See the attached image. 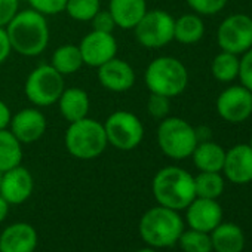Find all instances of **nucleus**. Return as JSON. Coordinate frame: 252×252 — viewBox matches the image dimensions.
Returning <instances> with one entry per match:
<instances>
[{"mask_svg":"<svg viewBox=\"0 0 252 252\" xmlns=\"http://www.w3.org/2000/svg\"><path fill=\"white\" fill-rule=\"evenodd\" d=\"M225 189V178L221 172H199L194 177L196 197L218 199Z\"/></svg>","mask_w":252,"mask_h":252,"instance_id":"obj_27","label":"nucleus"},{"mask_svg":"<svg viewBox=\"0 0 252 252\" xmlns=\"http://www.w3.org/2000/svg\"><path fill=\"white\" fill-rule=\"evenodd\" d=\"M215 108L227 123H243L252 114V92L242 85L228 86L218 95Z\"/></svg>","mask_w":252,"mask_h":252,"instance_id":"obj_11","label":"nucleus"},{"mask_svg":"<svg viewBox=\"0 0 252 252\" xmlns=\"http://www.w3.org/2000/svg\"><path fill=\"white\" fill-rule=\"evenodd\" d=\"M11 119H12V111L9 105L5 101L0 99V131L9 128Z\"/></svg>","mask_w":252,"mask_h":252,"instance_id":"obj_37","label":"nucleus"},{"mask_svg":"<svg viewBox=\"0 0 252 252\" xmlns=\"http://www.w3.org/2000/svg\"><path fill=\"white\" fill-rule=\"evenodd\" d=\"M91 26H92V30L104 32V33H113V30L116 29V23L111 14L108 12V9L107 11L99 9L96 15L91 20Z\"/></svg>","mask_w":252,"mask_h":252,"instance_id":"obj_34","label":"nucleus"},{"mask_svg":"<svg viewBox=\"0 0 252 252\" xmlns=\"http://www.w3.org/2000/svg\"><path fill=\"white\" fill-rule=\"evenodd\" d=\"M64 144L67 152L76 159H96L105 152L108 146L104 125L91 117L71 122L68 123V128L64 135Z\"/></svg>","mask_w":252,"mask_h":252,"instance_id":"obj_4","label":"nucleus"},{"mask_svg":"<svg viewBox=\"0 0 252 252\" xmlns=\"http://www.w3.org/2000/svg\"><path fill=\"white\" fill-rule=\"evenodd\" d=\"M239 65H240L239 55L221 51L214 57L211 63V73L215 80L221 83H230L239 77Z\"/></svg>","mask_w":252,"mask_h":252,"instance_id":"obj_26","label":"nucleus"},{"mask_svg":"<svg viewBox=\"0 0 252 252\" xmlns=\"http://www.w3.org/2000/svg\"><path fill=\"white\" fill-rule=\"evenodd\" d=\"M190 158L193 159V163L199 172H221L225 159V150L212 140L199 141Z\"/></svg>","mask_w":252,"mask_h":252,"instance_id":"obj_22","label":"nucleus"},{"mask_svg":"<svg viewBox=\"0 0 252 252\" xmlns=\"http://www.w3.org/2000/svg\"><path fill=\"white\" fill-rule=\"evenodd\" d=\"M0 178H2V174H0Z\"/></svg>","mask_w":252,"mask_h":252,"instance_id":"obj_42","label":"nucleus"},{"mask_svg":"<svg viewBox=\"0 0 252 252\" xmlns=\"http://www.w3.org/2000/svg\"><path fill=\"white\" fill-rule=\"evenodd\" d=\"M144 82L150 94L174 98L186 91L189 85V71L178 58L162 55L147 65Z\"/></svg>","mask_w":252,"mask_h":252,"instance_id":"obj_5","label":"nucleus"},{"mask_svg":"<svg viewBox=\"0 0 252 252\" xmlns=\"http://www.w3.org/2000/svg\"><path fill=\"white\" fill-rule=\"evenodd\" d=\"M51 65L63 76H70L77 73L83 67V60L79 45L67 43L58 46L52 54Z\"/></svg>","mask_w":252,"mask_h":252,"instance_id":"obj_25","label":"nucleus"},{"mask_svg":"<svg viewBox=\"0 0 252 252\" xmlns=\"http://www.w3.org/2000/svg\"><path fill=\"white\" fill-rule=\"evenodd\" d=\"M57 104L60 108V114L68 123L88 117L91 108L89 95L82 88H65Z\"/></svg>","mask_w":252,"mask_h":252,"instance_id":"obj_20","label":"nucleus"},{"mask_svg":"<svg viewBox=\"0 0 252 252\" xmlns=\"http://www.w3.org/2000/svg\"><path fill=\"white\" fill-rule=\"evenodd\" d=\"M175 18L163 9H152L144 14L134 27L137 42L147 49H160L174 40Z\"/></svg>","mask_w":252,"mask_h":252,"instance_id":"obj_9","label":"nucleus"},{"mask_svg":"<svg viewBox=\"0 0 252 252\" xmlns=\"http://www.w3.org/2000/svg\"><path fill=\"white\" fill-rule=\"evenodd\" d=\"M169 111H171V98L159 94H150L147 99V113L153 119L162 120L169 116Z\"/></svg>","mask_w":252,"mask_h":252,"instance_id":"obj_31","label":"nucleus"},{"mask_svg":"<svg viewBox=\"0 0 252 252\" xmlns=\"http://www.w3.org/2000/svg\"><path fill=\"white\" fill-rule=\"evenodd\" d=\"M212 252H243L245 249V233L233 222H221L211 233Z\"/></svg>","mask_w":252,"mask_h":252,"instance_id":"obj_21","label":"nucleus"},{"mask_svg":"<svg viewBox=\"0 0 252 252\" xmlns=\"http://www.w3.org/2000/svg\"><path fill=\"white\" fill-rule=\"evenodd\" d=\"M83 65L98 68L117 55V40L113 33L92 30L79 43Z\"/></svg>","mask_w":252,"mask_h":252,"instance_id":"obj_12","label":"nucleus"},{"mask_svg":"<svg viewBox=\"0 0 252 252\" xmlns=\"http://www.w3.org/2000/svg\"><path fill=\"white\" fill-rule=\"evenodd\" d=\"M102 125L108 146L117 150L131 152L137 149L144 140V125L141 119L132 111H113Z\"/></svg>","mask_w":252,"mask_h":252,"instance_id":"obj_7","label":"nucleus"},{"mask_svg":"<svg viewBox=\"0 0 252 252\" xmlns=\"http://www.w3.org/2000/svg\"><path fill=\"white\" fill-rule=\"evenodd\" d=\"M12 52V46L6 33L5 27H0V65H2L11 55Z\"/></svg>","mask_w":252,"mask_h":252,"instance_id":"obj_36","label":"nucleus"},{"mask_svg":"<svg viewBox=\"0 0 252 252\" xmlns=\"http://www.w3.org/2000/svg\"><path fill=\"white\" fill-rule=\"evenodd\" d=\"M186 2L189 8L200 17H214L227 5V0H186Z\"/></svg>","mask_w":252,"mask_h":252,"instance_id":"obj_30","label":"nucleus"},{"mask_svg":"<svg viewBox=\"0 0 252 252\" xmlns=\"http://www.w3.org/2000/svg\"><path fill=\"white\" fill-rule=\"evenodd\" d=\"M138 231L141 239L152 248H171L178 243L184 231V220L178 211L158 205L150 208L140 220Z\"/></svg>","mask_w":252,"mask_h":252,"instance_id":"obj_3","label":"nucleus"},{"mask_svg":"<svg viewBox=\"0 0 252 252\" xmlns=\"http://www.w3.org/2000/svg\"><path fill=\"white\" fill-rule=\"evenodd\" d=\"M184 211L187 225L193 230L211 233L222 222V208L217 199L194 197Z\"/></svg>","mask_w":252,"mask_h":252,"instance_id":"obj_16","label":"nucleus"},{"mask_svg":"<svg viewBox=\"0 0 252 252\" xmlns=\"http://www.w3.org/2000/svg\"><path fill=\"white\" fill-rule=\"evenodd\" d=\"M8 212H9V203L0 196V222L5 221V218L8 217Z\"/></svg>","mask_w":252,"mask_h":252,"instance_id":"obj_39","label":"nucleus"},{"mask_svg":"<svg viewBox=\"0 0 252 252\" xmlns=\"http://www.w3.org/2000/svg\"><path fill=\"white\" fill-rule=\"evenodd\" d=\"M221 174L236 186L252 183V149L249 144H236L225 150Z\"/></svg>","mask_w":252,"mask_h":252,"instance_id":"obj_17","label":"nucleus"},{"mask_svg":"<svg viewBox=\"0 0 252 252\" xmlns=\"http://www.w3.org/2000/svg\"><path fill=\"white\" fill-rule=\"evenodd\" d=\"M183 252H212V243L209 233L199 230H184L178 239Z\"/></svg>","mask_w":252,"mask_h":252,"instance_id":"obj_29","label":"nucleus"},{"mask_svg":"<svg viewBox=\"0 0 252 252\" xmlns=\"http://www.w3.org/2000/svg\"><path fill=\"white\" fill-rule=\"evenodd\" d=\"M96 77L99 85L110 92H126L134 88L137 74L134 67L122 58L114 57L101 67L96 68Z\"/></svg>","mask_w":252,"mask_h":252,"instance_id":"obj_14","label":"nucleus"},{"mask_svg":"<svg viewBox=\"0 0 252 252\" xmlns=\"http://www.w3.org/2000/svg\"><path fill=\"white\" fill-rule=\"evenodd\" d=\"M137 252H158V249H156V248H152V246H147V248H141V249H138Z\"/></svg>","mask_w":252,"mask_h":252,"instance_id":"obj_40","label":"nucleus"},{"mask_svg":"<svg viewBox=\"0 0 252 252\" xmlns=\"http://www.w3.org/2000/svg\"><path fill=\"white\" fill-rule=\"evenodd\" d=\"M240 85L245 86L252 92V48L248 49L240 57V65H239V77Z\"/></svg>","mask_w":252,"mask_h":252,"instance_id":"obj_33","label":"nucleus"},{"mask_svg":"<svg viewBox=\"0 0 252 252\" xmlns=\"http://www.w3.org/2000/svg\"><path fill=\"white\" fill-rule=\"evenodd\" d=\"M64 89V76L51 64H40L33 68L24 85L26 96L34 107H49L57 104Z\"/></svg>","mask_w":252,"mask_h":252,"instance_id":"obj_8","label":"nucleus"},{"mask_svg":"<svg viewBox=\"0 0 252 252\" xmlns=\"http://www.w3.org/2000/svg\"><path fill=\"white\" fill-rule=\"evenodd\" d=\"M249 147L252 149V137H251V140H249Z\"/></svg>","mask_w":252,"mask_h":252,"instance_id":"obj_41","label":"nucleus"},{"mask_svg":"<svg viewBox=\"0 0 252 252\" xmlns=\"http://www.w3.org/2000/svg\"><path fill=\"white\" fill-rule=\"evenodd\" d=\"M152 191L159 205L184 211L196 197L194 177L180 166H165L153 177Z\"/></svg>","mask_w":252,"mask_h":252,"instance_id":"obj_2","label":"nucleus"},{"mask_svg":"<svg viewBox=\"0 0 252 252\" xmlns=\"http://www.w3.org/2000/svg\"><path fill=\"white\" fill-rule=\"evenodd\" d=\"M196 135L199 141L211 140V129L206 128V126H199V128H196Z\"/></svg>","mask_w":252,"mask_h":252,"instance_id":"obj_38","label":"nucleus"},{"mask_svg":"<svg viewBox=\"0 0 252 252\" xmlns=\"http://www.w3.org/2000/svg\"><path fill=\"white\" fill-rule=\"evenodd\" d=\"M156 140L160 152L172 160L189 159L199 143L194 126L177 116H168L160 120Z\"/></svg>","mask_w":252,"mask_h":252,"instance_id":"obj_6","label":"nucleus"},{"mask_svg":"<svg viewBox=\"0 0 252 252\" xmlns=\"http://www.w3.org/2000/svg\"><path fill=\"white\" fill-rule=\"evenodd\" d=\"M101 9L99 0H67L65 12L67 15L79 23H91V20Z\"/></svg>","mask_w":252,"mask_h":252,"instance_id":"obj_28","label":"nucleus"},{"mask_svg":"<svg viewBox=\"0 0 252 252\" xmlns=\"http://www.w3.org/2000/svg\"><path fill=\"white\" fill-rule=\"evenodd\" d=\"M20 11V0H0V27H5Z\"/></svg>","mask_w":252,"mask_h":252,"instance_id":"obj_35","label":"nucleus"},{"mask_svg":"<svg viewBox=\"0 0 252 252\" xmlns=\"http://www.w3.org/2000/svg\"><path fill=\"white\" fill-rule=\"evenodd\" d=\"M147 11L146 0H110L108 2V12L111 14L116 27L122 30H134Z\"/></svg>","mask_w":252,"mask_h":252,"instance_id":"obj_19","label":"nucleus"},{"mask_svg":"<svg viewBox=\"0 0 252 252\" xmlns=\"http://www.w3.org/2000/svg\"><path fill=\"white\" fill-rule=\"evenodd\" d=\"M37 231L29 222H14L0 233V252H34Z\"/></svg>","mask_w":252,"mask_h":252,"instance_id":"obj_18","label":"nucleus"},{"mask_svg":"<svg viewBox=\"0 0 252 252\" xmlns=\"http://www.w3.org/2000/svg\"><path fill=\"white\" fill-rule=\"evenodd\" d=\"M217 43L221 51L242 55L252 48V18L246 14H233L221 21L217 30Z\"/></svg>","mask_w":252,"mask_h":252,"instance_id":"obj_10","label":"nucleus"},{"mask_svg":"<svg viewBox=\"0 0 252 252\" xmlns=\"http://www.w3.org/2000/svg\"><path fill=\"white\" fill-rule=\"evenodd\" d=\"M48 129V120L46 116L37 108H23L12 114L9 131L18 138V141L26 144H33L39 141Z\"/></svg>","mask_w":252,"mask_h":252,"instance_id":"obj_13","label":"nucleus"},{"mask_svg":"<svg viewBox=\"0 0 252 252\" xmlns=\"http://www.w3.org/2000/svg\"><path fill=\"white\" fill-rule=\"evenodd\" d=\"M205 36V23L197 14H184L175 20L174 40L181 45H194Z\"/></svg>","mask_w":252,"mask_h":252,"instance_id":"obj_23","label":"nucleus"},{"mask_svg":"<svg viewBox=\"0 0 252 252\" xmlns=\"http://www.w3.org/2000/svg\"><path fill=\"white\" fill-rule=\"evenodd\" d=\"M32 9L37 11L45 17L61 14L65 9L67 0H27Z\"/></svg>","mask_w":252,"mask_h":252,"instance_id":"obj_32","label":"nucleus"},{"mask_svg":"<svg viewBox=\"0 0 252 252\" xmlns=\"http://www.w3.org/2000/svg\"><path fill=\"white\" fill-rule=\"evenodd\" d=\"M23 144L8 129L0 131V174L23 163Z\"/></svg>","mask_w":252,"mask_h":252,"instance_id":"obj_24","label":"nucleus"},{"mask_svg":"<svg viewBox=\"0 0 252 252\" xmlns=\"http://www.w3.org/2000/svg\"><path fill=\"white\" fill-rule=\"evenodd\" d=\"M33 189V175L23 165L3 172L2 178H0V196L9 205H21L29 200Z\"/></svg>","mask_w":252,"mask_h":252,"instance_id":"obj_15","label":"nucleus"},{"mask_svg":"<svg viewBox=\"0 0 252 252\" xmlns=\"http://www.w3.org/2000/svg\"><path fill=\"white\" fill-rule=\"evenodd\" d=\"M46 18L32 8L18 11L5 26L12 51L29 58L43 54L51 37Z\"/></svg>","mask_w":252,"mask_h":252,"instance_id":"obj_1","label":"nucleus"}]
</instances>
